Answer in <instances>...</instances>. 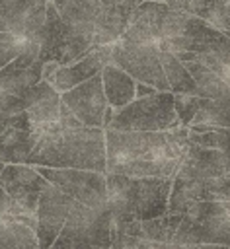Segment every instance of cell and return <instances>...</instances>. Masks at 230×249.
<instances>
[{
    "label": "cell",
    "mask_w": 230,
    "mask_h": 249,
    "mask_svg": "<svg viewBox=\"0 0 230 249\" xmlns=\"http://www.w3.org/2000/svg\"><path fill=\"white\" fill-rule=\"evenodd\" d=\"M160 51V49H158ZM160 62L170 86L172 93H191L197 95V84L193 80V76L189 74V70L185 68V64L170 51H160Z\"/></svg>",
    "instance_id": "7402d4cb"
},
{
    "label": "cell",
    "mask_w": 230,
    "mask_h": 249,
    "mask_svg": "<svg viewBox=\"0 0 230 249\" xmlns=\"http://www.w3.org/2000/svg\"><path fill=\"white\" fill-rule=\"evenodd\" d=\"M109 249H197V245H175V243H160V241H148L125 235L115 230L113 243Z\"/></svg>",
    "instance_id": "484cf974"
},
{
    "label": "cell",
    "mask_w": 230,
    "mask_h": 249,
    "mask_svg": "<svg viewBox=\"0 0 230 249\" xmlns=\"http://www.w3.org/2000/svg\"><path fill=\"white\" fill-rule=\"evenodd\" d=\"M51 2L57 8L60 19L68 27H72L76 33L90 37L94 41L96 25H97L101 10H103L101 0H51Z\"/></svg>",
    "instance_id": "d6986e66"
},
{
    "label": "cell",
    "mask_w": 230,
    "mask_h": 249,
    "mask_svg": "<svg viewBox=\"0 0 230 249\" xmlns=\"http://www.w3.org/2000/svg\"><path fill=\"white\" fill-rule=\"evenodd\" d=\"M49 0H0V19L8 33L39 43Z\"/></svg>",
    "instance_id": "4fadbf2b"
},
{
    "label": "cell",
    "mask_w": 230,
    "mask_h": 249,
    "mask_svg": "<svg viewBox=\"0 0 230 249\" xmlns=\"http://www.w3.org/2000/svg\"><path fill=\"white\" fill-rule=\"evenodd\" d=\"M189 148V128L166 132L105 130V173L129 177H172Z\"/></svg>",
    "instance_id": "6da1fadb"
},
{
    "label": "cell",
    "mask_w": 230,
    "mask_h": 249,
    "mask_svg": "<svg viewBox=\"0 0 230 249\" xmlns=\"http://www.w3.org/2000/svg\"><path fill=\"white\" fill-rule=\"evenodd\" d=\"M19 111H23L21 99L0 89V134L6 130L10 119H12L14 115H18Z\"/></svg>",
    "instance_id": "f546056e"
},
{
    "label": "cell",
    "mask_w": 230,
    "mask_h": 249,
    "mask_svg": "<svg viewBox=\"0 0 230 249\" xmlns=\"http://www.w3.org/2000/svg\"><path fill=\"white\" fill-rule=\"evenodd\" d=\"M181 123L173 109L172 91H154L146 97H136L123 109L113 113L105 130L119 132H166L179 128Z\"/></svg>",
    "instance_id": "52a82bcc"
},
{
    "label": "cell",
    "mask_w": 230,
    "mask_h": 249,
    "mask_svg": "<svg viewBox=\"0 0 230 249\" xmlns=\"http://www.w3.org/2000/svg\"><path fill=\"white\" fill-rule=\"evenodd\" d=\"M189 142L218 150L222 154L226 173H230V128H212V130H205V132L189 130Z\"/></svg>",
    "instance_id": "d4e9b609"
},
{
    "label": "cell",
    "mask_w": 230,
    "mask_h": 249,
    "mask_svg": "<svg viewBox=\"0 0 230 249\" xmlns=\"http://www.w3.org/2000/svg\"><path fill=\"white\" fill-rule=\"evenodd\" d=\"M222 173H226V167L218 150L189 142L187 154L177 173L173 175L172 193L168 200V214H185L191 206L201 202L203 183Z\"/></svg>",
    "instance_id": "277c9868"
},
{
    "label": "cell",
    "mask_w": 230,
    "mask_h": 249,
    "mask_svg": "<svg viewBox=\"0 0 230 249\" xmlns=\"http://www.w3.org/2000/svg\"><path fill=\"white\" fill-rule=\"evenodd\" d=\"M58 66H60V64H57V62H45V64H43V74H41L43 80L51 84V82H53V76H55V72H57Z\"/></svg>",
    "instance_id": "d6a6232c"
},
{
    "label": "cell",
    "mask_w": 230,
    "mask_h": 249,
    "mask_svg": "<svg viewBox=\"0 0 230 249\" xmlns=\"http://www.w3.org/2000/svg\"><path fill=\"white\" fill-rule=\"evenodd\" d=\"M74 198H70L66 193H62L58 187L51 185L41 193L35 218H37V239H39V249H51L55 239L58 237L68 212L72 208Z\"/></svg>",
    "instance_id": "5bb4252c"
},
{
    "label": "cell",
    "mask_w": 230,
    "mask_h": 249,
    "mask_svg": "<svg viewBox=\"0 0 230 249\" xmlns=\"http://www.w3.org/2000/svg\"><path fill=\"white\" fill-rule=\"evenodd\" d=\"M154 91H158V89H154L152 86H146V84L136 82V97H146V95H150V93H154ZM136 97H134V99H136Z\"/></svg>",
    "instance_id": "836d02e7"
},
{
    "label": "cell",
    "mask_w": 230,
    "mask_h": 249,
    "mask_svg": "<svg viewBox=\"0 0 230 249\" xmlns=\"http://www.w3.org/2000/svg\"><path fill=\"white\" fill-rule=\"evenodd\" d=\"M164 4L172 10L191 14V16L205 19L207 14L211 12V8L214 6V0H164Z\"/></svg>",
    "instance_id": "83f0119b"
},
{
    "label": "cell",
    "mask_w": 230,
    "mask_h": 249,
    "mask_svg": "<svg viewBox=\"0 0 230 249\" xmlns=\"http://www.w3.org/2000/svg\"><path fill=\"white\" fill-rule=\"evenodd\" d=\"M0 31H6V27H4V23H2V19H0Z\"/></svg>",
    "instance_id": "74e56055"
},
{
    "label": "cell",
    "mask_w": 230,
    "mask_h": 249,
    "mask_svg": "<svg viewBox=\"0 0 230 249\" xmlns=\"http://www.w3.org/2000/svg\"><path fill=\"white\" fill-rule=\"evenodd\" d=\"M0 187L12 198V212L8 218L21 214H35L41 193L49 187V181L33 165L6 163L0 173Z\"/></svg>",
    "instance_id": "8fae6325"
},
{
    "label": "cell",
    "mask_w": 230,
    "mask_h": 249,
    "mask_svg": "<svg viewBox=\"0 0 230 249\" xmlns=\"http://www.w3.org/2000/svg\"><path fill=\"white\" fill-rule=\"evenodd\" d=\"M218 198H230V173L211 177L201 187V202L218 200Z\"/></svg>",
    "instance_id": "4316f807"
},
{
    "label": "cell",
    "mask_w": 230,
    "mask_h": 249,
    "mask_svg": "<svg viewBox=\"0 0 230 249\" xmlns=\"http://www.w3.org/2000/svg\"><path fill=\"white\" fill-rule=\"evenodd\" d=\"M172 183V177H129L105 173L107 204L115 224L166 216Z\"/></svg>",
    "instance_id": "3957f363"
},
{
    "label": "cell",
    "mask_w": 230,
    "mask_h": 249,
    "mask_svg": "<svg viewBox=\"0 0 230 249\" xmlns=\"http://www.w3.org/2000/svg\"><path fill=\"white\" fill-rule=\"evenodd\" d=\"M33 124V123H31ZM27 165L105 173V130L82 123L33 124Z\"/></svg>",
    "instance_id": "7a4b0ae2"
},
{
    "label": "cell",
    "mask_w": 230,
    "mask_h": 249,
    "mask_svg": "<svg viewBox=\"0 0 230 249\" xmlns=\"http://www.w3.org/2000/svg\"><path fill=\"white\" fill-rule=\"evenodd\" d=\"M197 249H226L222 245H212V243H203V245H197Z\"/></svg>",
    "instance_id": "e575fe53"
},
{
    "label": "cell",
    "mask_w": 230,
    "mask_h": 249,
    "mask_svg": "<svg viewBox=\"0 0 230 249\" xmlns=\"http://www.w3.org/2000/svg\"><path fill=\"white\" fill-rule=\"evenodd\" d=\"M205 21L220 31H230V0H214Z\"/></svg>",
    "instance_id": "f1b7e54d"
},
{
    "label": "cell",
    "mask_w": 230,
    "mask_h": 249,
    "mask_svg": "<svg viewBox=\"0 0 230 249\" xmlns=\"http://www.w3.org/2000/svg\"><path fill=\"white\" fill-rule=\"evenodd\" d=\"M138 4L140 0H121L119 4L103 6L99 21L96 25V35H94L96 45L101 47V45H113L115 41H119L125 29L129 27V21Z\"/></svg>",
    "instance_id": "ffe728a7"
},
{
    "label": "cell",
    "mask_w": 230,
    "mask_h": 249,
    "mask_svg": "<svg viewBox=\"0 0 230 249\" xmlns=\"http://www.w3.org/2000/svg\"><path fill=\"white\" fill-rule=\"evenodd\" d=\"M0 249H39V239L33 228L6 218L0 222Z\"/></svg>",
    "instance_id": "603a6c76"
},
{
    "label": "cell",
    "mask_w": 230,
    "mask_h": 249,
    "mask_svg": "<svg viewBox=\"0 0 230 249\" xmlns=\"http://www.w3.org/2000/svg\"><path fill=\"white\" fill-rule=\"evenodd\" d=\"M19 99L23 103V111L27 113L33 124H47L60 121V107H62L60 93L49 82L41 80L31 89H27Z\"/></svg>",
    "instance_id": "ac0fdd59"
},
{
    "label": "cell",
    "mask_w": 230,
    "mask_h": 249,
    "mask_svg": "<svg viewBox=\"0 0 230 249\" xmlns=\"http://www.w3.org/2000/svg\"><path fill=\"white\" fill-rule=\"evenodd\" d=\"M12 212V198L6 195V191L0 187V222L6 220Z\"/></svg>",
    "instance_id": "1f68e13d"
},
{
    "label": "cell",
    "mask_w": 230,
    "mask_h": 249,
    "mask_svg": "<svg viewBox=\"0 0 230 249\" xmlns=\"http://www.w3.org/2000/svg\"><path fill=\"white\" fill-rule=\"evenodd\" d=\"M96 47V43L90 37H84L76 33L72 27H68L53 2H47V18L43 31L39 35V60L45 62H57L60 66L72 64L86 54H90Z\"/></svg>",
    "instance_id": "ba28073f"
},
{
    "label": "cell",
    "mask_w": 230,
    "mask_h": 249,
    "mask_svg": "<svg viewBox=\"0 0 230 249\" xmlns=\"http://www.w3.org/2000/svg\"><path fill=\"white\" fill-rule=\"evenodd\" d=\"M115 220L109 204L92 208L72 202L68 218L51 249H109L113 243Z\"/></svg>",
    "instance_id": "5b68a950"
},
{
    "label": "cell",
    "mask_w": 230,
    "mask_h": 249,
    "mask_svg": "<svg viewBox=\"0 0 230 249\" xmlns=\"http://www.w3.org/2000/svg\"><path fill=\"white\" fill-rule=\"evenodd\" d=\"M37 171L70 198L99 208L107 204V185L105 173L88 171V169H51V167H37Z\"/></svg>",
    "instance_id": "7c38bea8"
},
{
    "label": "cell",
    "mask_w": 230,
    "mask_h": 249,
    "mask_svg": "<svg viewBox=\"0 0 230 249\" xmlns=\"http://www.w3.org/2000/svg\"><path fill=\"white\" fill-rule=\"evenodd\" d=\"M121 0H101V4L103 6H111V4H119Z\"/></svg>",
    "instance_id": "d590c367"
},
{
    "label": "cell",
    "mask_w": 230,
    "mask_h": 249,
    "mask_svg": "<svg viewBox=\"0 0 230 249\" xmlns=\"http://www.w3.org/2000/svg\"><path fill=\"white\" fill-rule=\"evenodd\" d=\"M101 84H103L105 99L115 111L123 109L125 105H129L136 97V82L113 62L103 66Z\"/></svg>",
    "instance_id": "44dd1931"
},
{
    "label": "cell",
    "mask_w": 230,
    "mask_h": 249,
    "mask_svg": "<svg viewBox=\"0 0 230 249\" xmlns=\"http://www.w3.org/2000/svg\"><path fill=\"white\" fill-rule=\"evenodd\" d=\"M162 2H164V0H162Z\"/></svg>",
    "instance_id": "f35d334b"
},
{
    "label": "cell",
    "mask_w": 230,
    "mask_h": 249,
    "mask_svg": "<svg viewBox=\"0 0 230 249\" xmlns=\"http://www.w3.org/2000/svg\"><path fill=\"white\" fill-rule=\"evenodd\" d=\"M43 62L39 60V43L23 41L21 51L4 68H0V89L21 97L43 80Z\"/></svg>",
    "instance_id": "9a60e30c"
},
{
    "label": "cell",
    "mask_w": 230,
    "mask_h": 249,
    "mask_svg": "<svg viewBox=\"0 0 230 249\" xmlns=\"http://www.w3.org/2000/svg\"><path fill=\"white\" fill-rule=\"evenodd\" d=\"M111 62V45H101L97 49H94L90 54H86L84 58L66 64V66H58L51 86L58 91L64 93L72 88H76L82 82H88L90 78L97 76L105 64Z\"/></svg>",
    "instance_id": "2e32d148"
},
{
    "label": "cell",
    "mask_w": 230,
    "mask_h": 249,
    "mask_svg": "<svg viewBox=\"0 0 230 249\" xmlns=\"http://www.w3.org/2000/svg\"><path fill=\"white\" fill-rule=\"evenodd\" d=\"M23 41L8 31H0V68H4L21 51Z\"/></svg>",
    "instance_id": "4dcf8cb0"
},
{
    "label": "cell",
    "mask_w": 230,
    "mask_h": 249,
    "mask_svg": "<svg viewBox=\"0 0 230 249\" xmlns=\"http://www.w3.org/2000/svg\"><path fill=\"white\" fill-rule=\"evenodd\" d=\"M31 128L33 124L25 111H19L10 119L6 130L0 134V161L27 165L31 144H33Z\"/></svg>",
    "instance_id": "e0dca14e"
},
{
    "label": "cell",
    "mask_w": 230,
    "mask_h": 249,
    "mask_svg": "<svg viewBox=\"0 0 230 249\" xmlns=\"http://www.w3.org/2000/svg\"><path fill=\"white\" fill-rule=\"evenodd\" d=\"M175 245H222L230 249V198L203 200L181 214Z\"/></svg>",
    "instance_id": "8992f818"
},
{
    "label": "cell",
    "mask_w": 230,
    "mask_h": 249,
    "mask_svg": "<svg viewBox=\"0 0 230 249\" xmlns=\"http://www.w3.org/2000/svg\"><path fill=\"white\" fill-rule=\"evenodd\" d=\"M111 62L125 70L134 82L152 86L158 91H170L160 62V51L156 45H142L119 39L111 45Z\"/></svg>",
    "instance_id": "9c48e42d"
},
{
    "label": "cell",
    "mask_w": 230,
    "mask_h": 249,
    "mask_svg": "<svg viewBox=\"0 0 230 249\" xmlns=\"http://www.w3.org/2000/svg\"><path fill=\"white\" fill-rule=\"evenodd\" d=\"M60 99L84 126L105 130L115 113V109L105 99L101 72L88 82H82L76 88L60 93Z\"/></svg>",
    "instance_id": "30bf717a"
},
{
    "label": "cell",
    "mask_w": 230,
    "mask_h": 249,
    "mask_svg": "<svg viewBox=\"0 0 230 249\" xmlns=\"http://www.w3.org/2000/svg\"><path fill=\"white\" fill-rule=\"evenodd\" d=\"M4 167H6V163H4V161H0V173L4 171Z\"/></svg>",
    "instance_id": "8d00e7d4"
},
{
    "label": "cell",
    "mask_w": 230,
    "mask_h": 249,
    "mask_svg": "<svg viewBox=\"0 0 230 249\" xmlns=\"http://www.w3.org/2000/svg\"><path fill=\"white\" fill-rule=\"evenodd\" d=\"M224 33H226L228 41H226L220 49H216V51H212V53H207V54L177 53L175 56H177L181 62H185V60H199V62H203L205 66H209L212 72H216V74L230 86V31H224Z\"/></svg>",
    "instance_id": "cb8c5ba5"
}]
</instances>
